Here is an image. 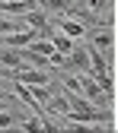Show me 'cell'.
I'll return each mask as SVG.
<instances>
[{"mask_svg": "<svg viewBox=\"0 0 118 133\" xmlns=\"http://www.w3.org/2000/svg\"><path fill=\"white\" fill-rule=\"evenodd\" d=\"M58 76V70L51 66H45V70H35V66H23V70H16V79L26 82V86H51Z\"/></svg>", "mask_w": 118, "mask_h": 133, "instance_id": "1", "label": "cell"}, {"mask_svg": "<svg viewBox=\"0 0 118 133\" xmlns=\"http://www.w3.org/2000/svg\"><path fill=\"white\" fill-rule=\"evenodd\" d=\"M0 130L3 133H19L23 130V117L13 114L10 108H0Z\"/></svg>", "mask_w": 118, "mask_h": 133, "instance_id": "3", "label": "cell"}, {"mask_svg": "<svg viewBox=\"0 0 118 133\" xmlns=\"http://www.w3.org/2000/svg\"><path fill=\"white\" fill-rule=\"evenodd\" d=\"M48 38L54 41V48H58L61 54H70V51H74V44H77L70 35H64V32H58V29H51V35H48Z\"/></svg>", "mask_w": 118, "mask_h": 133, "instance_id": "4", "label": "cell"}, {"mask_svg": "<svg viewBox=\"0 0 118 133\" xmlns=\"http://www.w3.org/2000/svg\"><path fill=\"white\" fill-rule=\"evenodd\" d=\"M70 60H74V73H93V48L86 41H77L74 44Z\"/></svg>", "mask_w": 118, "mask_h": 133, "instance_id": "2", "label": "cell"}]
</instances>
